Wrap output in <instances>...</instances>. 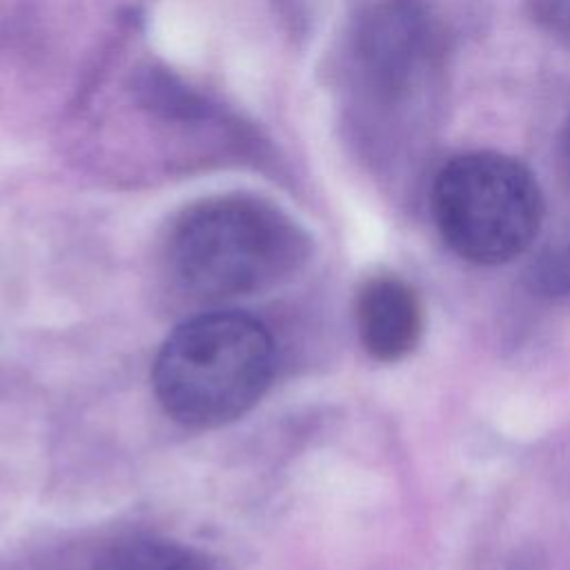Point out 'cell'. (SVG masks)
<instances>
[{"label":"cell","mask_w":570,"mask_h":570,"mask_svg":"<svg viewBox=\"0 0 570 570\" xmlns=\"http://www.w3.org/2000/svg\"><path fill=\"white\" fill-rule=\"evenodd\" d=\"M307 256V234L254 196L196 203L174 223L167 243L176 283L205 301L267 292L296 274Z\"/></svg>","instance_id":"6da1fadb"},{"label":"cell","mask_w":570,"mask_h":570,"mask_svg":"<svg viewBox=\"0 0 570 570\" xmlns=\"http://www.w3.org/2000/svg\"><path fill=\"white\" fill-rule=\"evenodd\" d=\"M274 341L247 314L214 312L178 325L154 363L160 405L189 428H218L243 416L269 387Z\"/></svg>","instance_id":"7a4b0ae2"},{"label":"cell","mask_w":570,"mask_h":570,"mask_svg":"<svg viewBox=\"0 0 570 570\" xmlns=\"http://www.w3.org/2000/svg\"><path fill=\"white\" fill-rule=\"evenodd\" d=\"M434 223L454 254L499 265L523 254L543 223V196L532 171L499 151L450 158L432 183Z\"/></svg>","instance_id":"3957f363"},{"label":"cell","mask_w":570,"mask_h":570,"mask_svg":"<svg viewBox=\"0 0 570 570\" xmlns=\"http://www.w3.org/2000/svg\"><path fill=\"white\" fill-rule=\"evenodd\" d=\"M354 53L370 91L399 102L436 73L445 53L443 27L423 0H381L361 20Z\"/></svg>","instance_id":"277c9868"},{"label":"cell","mask_w":570,"mask_h":570,"mask_svg":"<svg viewBox=\"0 0 570 570\" xmlns=\"http://www.w3.org/2000/svg\"><path fill=\"white\" fill-rule=\"evenodd\" d=\"M356 330L365 352L383 363L407 356L423 332L416 292L396 276H374L356 296Z\"/></svg>","instance_id":"5b68a950"},{"label":"cell","mask_w":570,"mask_h":570,"mask_svg":"<svg viewBox=\"0 0 570 570\" xmlns=\"http://www.w3.org/2000/svg\"><path fill=\"white\" fill-rule=\"evenodd\" d=\"M98 570H207V566L176 543L134 541L114 550Z\"/></svg>","instance_id":"8992f818"},{"label":"cell","mask_w":570,"mask_h":570,"mask_svg":"<svg viewBox=\"0 0 570 570\" xmlns=\"http://www.w3.org/2000/svg\"><path fill=\"white\" fill-rule=\"evenodd\" d=\"M532 287L543 294L561 296L570 294V234L548 247L530 269Z\"/></svg>","instance_id":"52a82bcc"},{"label":"cell","mask_w":570,"mask_h":570,"mask_svg":"<svg viewBox=\"0 0 570 570\" xmlns=\"http://www.w3.org/2000/svg\"><path fill=\"white\" fill-rule=\"evenodd\" d=\"M530 16L548 33L570 40V0H525Z\"/></svg>","instance_id":"ba28073f"}]
</instances>
